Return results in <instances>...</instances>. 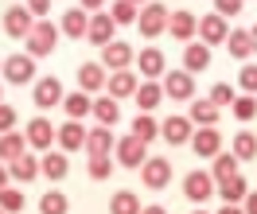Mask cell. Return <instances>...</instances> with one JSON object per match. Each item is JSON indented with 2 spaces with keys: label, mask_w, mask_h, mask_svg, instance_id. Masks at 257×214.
Instances as JSON below:
<instances>
[{
  "label": "cell",
  "mask_w": 257,
  "mask_h": 214,
  "mask_svg": "<svg viewBox=\"0 0 257 214\" xmlns=\"http://www.w3.org/2000/svg\"><path fill=\"white\" fill-rule=\"evenodd\" d=\"M32 24H35V16H32L28 4H12L4 12V35H12V39H24V35L32 32Z\"/></svg>",
  "instance_id": "9"
},
{
  "label": "cell",
  "mask_w": 257,
  "mask_h": 214,
  "mask_svg": "<svg viewBox=\"0 0 257 214\" xmlns=\"http://www.w3.org/2000/svg\"><path fill=\"white\" fill-rule=\"evenodd\" d=\"M137 105H141V113H156L160 109V101H164V86L156 82V78H145V82L137 86Z\"/></svg>",
  "instance_id": "22"
},
{
  "label": "cell",
  "mask_w": 257,
  "mask_h": 214,
  "mask_svg": "<svg viewBox=\"0 0 257 214\" xmlns=\"http://www.w3.org/2000/svg\"><path fill=\"white\" fill-rule=\"evenodd\" d=\"M137 70H141V78H164V74H168L164 51H160V47H145V51H137Z\"/></svg>",
  "instance_id": "15"
},
{
  "label": "cell",
  "mask_w": 257,
  "mask_h": 214,
  "mask_svg": "<svg viewBox=\"0 0 257 214\" xmlns=\"http://www.w3.org/2000/svg\"><path fill=\"white\" fill-rule=\"evenodd\" d=\"M238 86L245 90V94H257V63H245V66H241Z\"/></svg>",
  "instance_id": "43"
},
{
  "label": "cell",
  "mask_w": 257,
  "mask_h": 214,
  "mask_svg": "<svg viewBox=\"0 0 257 214\" xmlns=\"http://www.w3.org/2000/svg\"><path fill=\"white\" fill-rule=\"evenodd\" d=\"M0 63H4V59H0Z\"/></svg>",
  "instance_id": "56"
},
{
  "label": "cell",
  "mask_w": 257,
  "mask_h": 214,
  "mask_svg": "<svg viewBox=\"0 0 257 214\" xmlns=\"http://www.w3.org/2000/svg\"><path fill=\"white\" fill-rule=\"evenodd\" d=\"M238 156L234 152H218V156H210V175H214V183L226 179V175H238Z\"/></svg>",
  "instance_id": "31"
},
{
  "label": "cell",
  "mask_w": 257,
  "mask_h": 214,
  "mask_svg": "<svg viewBox=\"0 0 257 214\" xmlns=\"http://www.w3.org/2000/svg\"><path fill=\"white\" fill-rule=\"evenodd\" d=\"M210 195H214V175H210V171H187V179H183V198L207 202Z\"/></svg>",
  "instance_id": "12"
},
{
  "label": "cell",
  "mask_w": 257,
  "mask_h": 214,
  "mask_svg": "<svg viewBox=\"0 0 257 214\" xmlns=\"http://www.w3.org/2000/svg\"><path fill=\"white\" fill-rule=\"evenodd\" d=\"M8 129H16V109L8 101H0V132H8Z\"/></svg>",
  "instance_id": "45"
},
{
  "label": "cell",
  "mask_w": 257,
  "mask_h": 214,
  "mask_svg": "<svg viewBox=\"0 0 257 214\" xmlns=\"http://www.w3.org/2000/svg\"><path fill=\"white\" fill-rule=\"evenodd\" d=\"M113 32H117V24H113L109 12H94V16H90V28H86V39H90L94 47H105L113 39Z\"/></svg>",
  "instance_id": "21"
},
{
  "label": "cell",
  "mask_w": 257,
  "mask_h": 214,
  "mask_svg": "<svg viewBox=\"0 0 257 214\" xmlns=\"http://www.w3.org/2000/svg\"><path fill=\"white\" fill-rule=\"evenodd\" d=\"M245 195H249L245 175H226V179H218V198H222V202H241Z\"/></svg>",
  "instance_id": "28"
},
{
  "label": "cell",
  "mask_w": 257,
  "mask_h": 214,
  "mask_svg": "<svg viewBox=\"0 0 257 214\" xmlns=\"http://www.w3.org/2000/svg\"><path fill=\"white\" fill-rule=\"evenodd\" d=\"M0 210L20 214L24 210V191H20V187H0Z\"/></svg>",
  "instance_id": "41"
},
{
  "label": "cell",
  "mask_w": 257,
  "mask_h": 214,
  "mask_svg": "<svg viewBox=\"0 0 257 214\" xmlns=\"http://www.w3.org/2000/svg\"><path fill=\"white\" fill-rule=\"evenodd\" d=\"M199 35H203V43H207V47H214V43H226L230 24H226V16H218V12L199 16Z\"/></svg>",
  "instance_id": "19"
},
{
  "label": "cell",
  "mask_w": 257,
  "mask_h": 214,
  "mask_svg": "<svg viewBox=\"0 0 257 214\" xmlns=\"http://www.w3.org/2000/svg\"><path fill=\"white\" fill-rule=\"evenodd\" d=\"M113 175V156L109 152H97V156H90V179H109Z\"/></svg>",
  "instance_id": "40"
},
{
  "label": "cell",
  "mask_w": 257,
  "mask_h": 214,
  "mask_svg": "<svg viewBox=\"0 0 257 214\" xmlns=\"http://www.w3.org/2000/svg\"><path fill=\"white\" fill-rule=\"evenodd\" d=\"M109 214H141V198L133 195V191H113Z\"/></svg>",
  "instance_id": "34"
},
{
  "label": "cell",
  "mask_w": 257,
  "mask_h": 214,
  "mask_svg": "<svg viewBox=\"0 0 257 214\" xmlns=\"http://www.w3.org/2000/svg\"><path fill=\"white\" fill-rule=\"evenodd\" d=\"M8 175L16 183H32V179H39V160H35L32 152H24V156H16L12 164H8Z\"/></svg>",
  "instance_id": "25"
},
{
  "label": "cell",
  "mask_w": 257,
  "mask_h": 214,
  "mask_svg": "<svg viewBox=\"0 0 257 214\" xmlns=\"http://www.w3.org/2000/svg\"><path fill=\"white\" fill-rule=\"evenodd\" d=\"M218 214H245V210H241V202H226V206H218Z\"/></svg>",
  "instance_id": "49"
},
{
  "label": "cell",
  "mask_w": 257,
  "mask_h": 214,
  "mask_svg": "<svg viewBox=\"0 0 257 214\" xmlns=\"http://www.w3.org/2000/svg\"><path fill=\"white\" fill-rule=\"evenodd\" d=\"M105 66L101 63H82L78 66V90H86V94H97V90H105Z\"/></svg>",
  "instance_id": "23"
},
{
  "label": "cell",
  "mask_w": 257,
  "mask_h": 214,
  "mask_svg": "<svg viewBox=\"0 0 257 214\" xmlns=\"http://www.w3.org/2000/svg\"><path fill=\"white\" fill-rule=\"evenodd\" d=\"M191 214H207V210H191Z\"/></svg>",
  "instance_id": "54"
},
{
  "label": "cell",
  "mask_w": 257,
  "mask_h": 214,
  "mask_svg": "<svg viewBox=\"0 0 257 214\" xmlns=\"http://www.w3.org/2000/svg\"><path fill=\"white\" fill-rule=\"evenodd\" d=\"M141 179H145V187H152V191H164V187L172 183V160H168V156H148L145 164H141Z\"/></svg>",
  "instance_id": "5"
},
{
  "label": "cell",
  "mask_w": 257,
  "mask_h": 214,
  "mask_svg": "<svg viewBox=\"0 0 257 214\" xmlns=\"http://www.w3.org/2000/svg\"><path fill=\"white\" fill-rule=\"evenodd\" d=\"M210 66V47L199 39V43H187V51H183V70H191V74H199V70H207Z\"/></svg>",
  "instance_id": "27"
},
{
  "label": "cell",
  "mask_w": 257,
  "mask_h": 214,
  "mask_svg": "<svg viewBox=\"0 0 257 214\" xmlns=\"http://www.w3.org/2000/svg\"><path fill=\"white\" fill-rule=\"evenodd\" d=\"M109 16H113V24H117V28H125V24H137L141 8H137L133 0H117V4L109 8Z\"/></svg>",
  "instance_id": "37"
},
{
  "label": "cell",
  "mask_w": 257,
  "mask_h": 214,
  "mask_svg": "<svg viewBox=\"0 0 257 214\" xmlns=\"http://www.w3.org/2000/svg\"><path fill=\"white\" fill-rule=\"evenodd\" d=\"M66 210H70V202H66L63 191H47L39 198V214H66Z\"/></svg>",
  "instance_id": "39"
},
{
  "label": "cell",
  "mask_w": 257,
  "mask_h": 214,
  "mask_svg": "<svg viewBox=\"0 0 257 214\" xmlns=\"http://www.w3.org/2000/svg\"><path fill=\"white\" fill-rule=\"evenodd\" d=\"M133 59H137V51L128 47L125 39H109V43L101 47V66H105V70H125Z\"/></svg>",
  "instance_id": "10"
},
{
  "label": "cell",
  "mask_w": 257,
  "mask_h": 214,
  "mask_svg": "<svg viewBox=\"0 0 257 214\" xmlns=\"http://www.w3.org/2000/svg\"><path fill=\"white\" fill-rule=\"evenodd\" d=\"M55 144H63V152H74V148H86V129H82V121H63L59 129H55Z\"/></svg>",
  "instance_id": "20"
},
{
  "label": "cell",
  "mask_w": 257,
  "mask_h": 214,
  "mask_svg": "<svg viewBox=\"0 0 257 214\" xmlns=\"http://www.w3.org/2000/svg\"><path fill=\"white\" fill-rule=\"evenodd\" d=\"M24 136H28V144L39 148V152L55 148V125H51L47 117H32V121H28V129H24Z\"/></svg>",
  "instance_id": "14"
},
{
  "label": "cell",
  "mask_w": 257,
  "mask_h": 214,
  "mask_svg": "<svg viewBox=\"0 0 257 214\" xmlns=\"http://www.w3.org/2000/svg\"><path fill=\"white\" fill-rule=\"evenodd\" d=\"M241 210H245V214H257V191H249V195L241 198Z\"/></svg>",
  "instance_id": "47"
},
{
  "label": "cell",
  "mask_w": 257,
  "mask_h": 214,
  "mask_svg": "<svg viewBox=\"0 0 257 214\" xmlns=\"http://www.w3.org/2000/svg\"><path fill=\"white\" fill-rule=\"evenodd\" d=\"M195 121V125H218V105L210 98H199V101H191V113H187Z\"/></svg>",
  "instance_id": "33"
},
{
  "label": "cell",
  "mask_w": 257,
  "mask_h": 214,
  "mask_svg": "<svg viewBox=\"0 0 257 214\" xmlns=\"http://www.w3.org/2000/svg\"><path fill=\"white\" fill-rule=\"evenodd\" d=\"M230 113L238 117L241 125L253 121V117H257V94H241V98H234V101H230Z\"/></svg>",
  "instance_id": "36"
},
{
  "label": "cell",
  "mask_w": 257,
  "mask_h": 214,
  "mask_svg": "<svg viewBox=\"0 0 257 214\" xmlns=\"http://www.w3.org/2000/svg\"><path fill=\"white\" fill-rule=\"evenodd\" d=\"M82 8H86V12H101V8H105V0H78Z\"/></svg>",
  "instance_id": "48"
},
{
  "label": "cell",
  "mask_w": 257,
  "mask_h": 214,
  "mask_svg": "<svg viewBox=\"0 0 257 214\" xmlns=\"http://www.w3.org/2000/svg\"><path fill=\"white\" fill-rule=\"evenodd\" d=\"M133 4H137V8H141V4H148V0H133Z\"/></svg>",
  "instance_id": "53"
},
{
  "label": "cell",
  "mask_w": 257,
  "mask_h": 214,
  "mask_svg": "<svg viewBox=\"0 0 257 214\" xmlns=\"http://www.w3.org/2000/svg\"><path fill=\"white\" fill-rule=\"evenodd\" d=\"M24 4L32 8V16H35V20H43V16L51 12V0H24Z\"/></svg>",
  "instance_id": "46"
},
{
  "label": "cell",
  "mask_w": 257,
  "mask_h": 214,
  "mask_svg": "<svg viewBox=\"0 0 257 214\" xmlns=\"http://www.w3.org/2000/svg\"><path fill=\"white\" fill-rule=\"evenodd\" d=\"M39 175H43V179H51V183L66 179V175H70V160H66V152L47 148V152H43V160H39Z\"/></svg>",
  "instance_id": "16"
},
{
  "label": "cell",
  "mask_w": 257,
  "mask_h": 214,
  "mask_svg": "<svg viewBox=\"0 0 257 214\" xmlns=\"http://www.w3.org/2000/svg\"><path fill=\"white\" fill-rule=\"evenodd\" d=\"M226 51H230L234 59H249V51H253V43H249V28H234V32L226 35Z\"/></svg>",
  "instance_id": "32"
},
{
  "label": "cell",
  "mask_w": 257,
  "mask_h": 214,
  "mask_svg": "<svg viewBox=\"0 0 257 214\" xmlns=\"http://www.w3.org/2000/svg\"><path fill=\"white\" fill-rule=\"evenodd\" d=\"M168 8H164L160 0H148V4H141V16H137V28H141V35L145 39H156V35L168 32Z\"/></svg>",
  "instance_id": "3"
},
{
  "label": "cell",
  "mask_w": 257,
  "mask_h": 214,
  "mask_svg": "<svg viewBox=\"0 0 257 214\" xmlns=\"http://www.w3.org/2000/svg\"><path fill=\"white\" fill-rule=\"evenodd\" d=\"M191 152L195 156H203V160H210V156H218L222 152V129L218 125H199V129L191 132Z\"/></svg>",
  "instance_id": "4"
},
{
  "label": "cell",
  "mask_w": 257,
  "mask_h": 214,
  "mask_svg": "<svg viewBox=\"0 0 257 214\" xmlns=\"http://www.w3.org/2000/svg\"><path fill=\"white\" fill-rule=\"evenodd\" d=\"M214 12L226 16V20H234V16H241V0H214Z\"/></svg>",
  "instance_id": "44"
},
{
  "label": "cell",
  "mask_w": 257,
  "mask_h": 214,
  "mask_svg": "<svg viewBox=\"0 0 257 214\" xmlns=\"http://www.w3.org/2000/svg\"><path fill=\"white\" fill-rule=\"evenodd\" d=\"M234 156H238V160H253L257 156V136L249 129H241L238 136H234Z\"/></svg>",
  "instance_id": "38"
},
{
  "label": "cell",
  "mask_w": 257,
  "mask_h": 214,
  "mask_svg": "<svg viewBox=\"0 0 257 214\" xmlns=\"http://www.w3.org/2000/svg\"><path fill=\"white\" fill-rule=\"evenodd\" d=\"M24 152H28V136H24V132H16V129L0 132V160H4V164H12Z\"/></svg>",
  "instance_id": "24"
},
{
  "label": "cell",
  "mask_w": 257,
  "mask_h": 214,
  "mask_svg": "<svg viewBox=\"0 0 257 214\" xmlns=\"http://www.w3.org/2000/svg\"><path fill=\"white\" fill-rule=\"evenodd\" d=\"M249 43H253V51H257V24L249 28Z\"/></svg>",
  "instance_id": "52"
},
{
  "label": "cell",
  "mask_w": 257,
  "mask_h": 214,
  "mask_svg": "<svg viewBox=\"0 0 257 214\" xmlns=\"http://www.w3.org/2000/svg\"><path fill=\"white\" fill-rule=\"evenodd\" d=\"M113 160H117L121 167H141L148 160V144H145V140H137V136L128 132L125 140L113 144Z\"/></svg>",
  "instance_id": "6"
},
{
  "label": "cell",
  "mask_w": 257,
  "mask_h": 214,
  "mask_svg": "<svg viewBox=\"0 0 257 214\" xmlns=\"http://www.w3.org/2000/svg\"><path fill=\"white\" fill-rule=\"evenodd\" d=\"M90 113H94V121L97 125H117V121H121V105H117V98H109V94H101V98H94V109H90Z\"/></svg>",
  "instance_id": "26"
},
{
  "label": "cell",
  "mask_w": 257,
  "mask_h": 214,
  "mask_svg": "<svg viewBox=\"0 0 257 214\" xmlns=\"http://www.w3.org/2000/svg\"><path fill=\"white\" fill-rule=\"evenodd\" d=\"M137 86H141V74H133V70H113L109 78H105V94H109V98H133V94H137Z\"/></svg>",
  "instance_id": "13"
},
{
  "label": "cell",
  "mask_w": 257,
  "mask_h": 214,
  "mask_svg": "<svg viewBox=\"0 0 257 214\" xmlns=\"http://www.w3.org/2000/svg\"><path fill=\"white\" fill-rule=\"evenodd\" d=\"M164 98L191 101L195 98V74L191 70H172V74H164Z\"/></svg>",
  "instance_id": "7"
},
{
  "label": "cell",
  "mask_w": 257,
  "mask_h": 214,
  "mask_svg": "<svg viewBox=\"0 0 257 214\" xmlns=\"http://www.w3.org/2000/svg\"><path fill=\"white\" fill-rule=\"evenodd\" d=\"M32 101L39 109H55L63 101V82L59 78H35L32 82Z\"/></svg>",
  "instance_id": "11"
},
{
  "label": "cell",
  "mask_w": 257,
  "mask_h": 214,
  "mask_svg": "<svg viewBox=\"0 0 257 214\" xmlns=\"http://www.w3.org/2000/svg\"><path fill=\"white\" fill-rule=\"evenodd\" d=\"M195 32H199V16H195V12H187V8H183V12H172V16H168V35H172V39L191 43Z\"/></svg>",
  "instance_id": "17"
},
{
  "label": "cell",
  "mask_w": 257,
  "mask_h": 214,
  "mask_svg": "<svg viewBox=\"0 0 257 214\" xmlns=\"http://www.w3.org/2000/svg\"><path fill=\"white\" fill-rule=\"evenodd\" d=\"M24 43H28V55H32V59L51 55V51H55V43H59V24H51V20H35L32 32L24 35Z\"/></svg>",
  "instance_id": "1"
},
{
  "label": "cell",
  "mask_w": 257,
  "mask_h": 214,
  "mask_svg": "<svg viewBox=\"0 0 257 214\" xmlns=\"http://www.w3.org/2000/svg\"><path fill=\"white\" fill-rule=\"evenodd\" d=\"M234 98H238V94H234V86H226V82H214V86H210V101H214L218 109H226Z\"/></svg>",
  "instance_id": "42"
},
{
  "label": "cell",
  "mask_w": 257,
  "mask_h": 214,
  "mask_svg": "<svg viewBox=\"0 0 257 214\" xmlns=\"http://www.w3.org/2000/svg\"><path fill=\"white\" fill-rule=\"evenodd\" d=\"M86 28H90V12L78 4V8H66V12H63L59 35H66V39H86Z\"/></svg>",
  "instance_id": "18"
},
{
  "label": "cell",
  "mask_w": 257,
  "mask_h": 214,
  "mask_svg": "<svg viewBox=\"0 0 257 214\" xmlns=\"http://www.w3.org/2000/svg\"><path fill=\"white\" fill-rule=\"evenodd\" d=\"M8 179H12V175H8V164L0 160V187H8Z\"/></svg>",
  "instance_id": "50"
},
{
  "label": "cell",
  "mask_w": 257,
  "mask_h": 214,
  "mask_svg": "<svg viewBox=\"0 0 257 214\" xmlns=\"http://www.w3.org/2000/svg\"><path fill=\"white\" fill-rule=\"evenodd\" d=\"M113 132H109V125H94V129L86 132V152L90 156H97V152H113Z\"/></svg>",
  "instance_id": "29"
},
{
  "label": "cell",
  "mask_w": 257,
  "mask_h": 214,
  "mask_svg": "<svg viewBox=\"0 0 257 214\" xmlns=\"http://www.w3.org/2000/svg\"><path fill=\"white\" fill-rule=\"evenodd\" d=\"M0 214H8V210H0Z\"/></svg>",
  "instance_id": "55"
},
{
  "label": "cell",
  "mask_w": 257,
  "mask_h": 214,
  "mask_svg": "<svg viewBox=\"0 0 257 214\" xmlns=\"http://www.w3.org/2000/svg\"><path fill=\"white\" fill-rule=\"evenodd\" d=\"M156 132H160L156 117H152V113H137V121H133V136H137V140L152 144V140H156Z\"/></svg>",
  "instance_id": "35"
},
{
  "label": "cell",
  "mask_w": 257,
  "mask_h": 214,
  "mask_svg": "<svg viewBox=\"0 0 257 214\" xmlns=\"http://www.w3.org/2000/svg\"><path fill=\"white\" fill-rule=\"evenodd\" d=\"M141 214H168L164 206H141Z\"/></svg>",
  "instance_id": "51"
},
{
  "label": "cell",
  "mask_w": 257,
  "mask_h": 214,
  "mask_svg": "<svg viewBox=\"0 0 257 214\" xmlns=\"http://www.w3.org/2000/svg\"><path fill=\"white\" fill-rule=\"evenodd\" d=\"M63 109H66L70 117H74V121H82V117H86L90 109H94V98H90L86 90H74V94H63Z\"/></svg>",
  "instance_id": "30"
},
{
  "label": "cell",
  "mask_w": 257,
  "mask_h": 214,
  "mask_svg": "<svg viewBox=\"0 0 257 214\" xmlns=\"http://www.w3.org/2000/svg\"><path fill=\"white\" fill-rule=\"evenodd\" d=\"M191 132H195V121H191V117H183V113H172L160 125V136L168 140V144H176V148H183V144L191 140Z\"/></svg>",
  "instance_id": "8"
},
{
  "label": "cell",
  "mask_w": 257,
  "mask_h": 214,
  "mask_svg": "<svg viewBox=\"0 0 257 214\" xmlns=\"http://www.w3.org/2000/svg\"><path fill=\"white\" fill-rule=\"evenodd\" d=\"M0 74H4L8 86H28V82H35V59L28 51H16V55H8L0 63Z\"/></svg>",
  "instance_id": "2"
}]
</instances>
